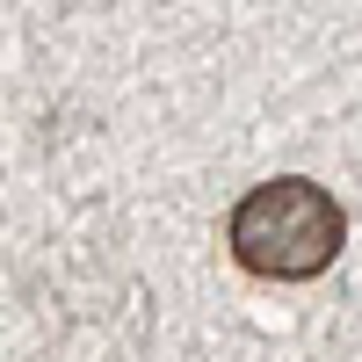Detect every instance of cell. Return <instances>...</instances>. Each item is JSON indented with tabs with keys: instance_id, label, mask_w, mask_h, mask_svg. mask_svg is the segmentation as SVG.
<instances>
[{
	"instance_id": "6da1fadb",
	"label": "cell",
	"mask_w": 362,
	"mask_h": 362,
	"mask_svg": "<svg viewBox=\"0 0 362 362\" xmlns=\"http://www.w3.org/2000/svg\"><path fill=\"white\" fill-rule=\"evenodd\" d=\"M341 239H348L341 203L326 196L319 181H305V174L261 181L225 218L232 261L247 268V276H261V283H312V276H326L334 254H341Z\"/></svg>"
}]
</instances>
